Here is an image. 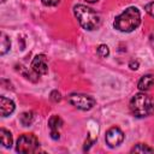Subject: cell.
<instances>
[{
  "instance_id": "5",
  "label": "cell",
  "mask_w": 154,
  "mask_h": 154,
  "mask_svg": "<svg viewBox=\"0 0 154 154\" xmlns=\"http://www.w3.org/2000/svg\"><path fill=\"white\" fill-rule=\"evenodd\" d=\"M69 102L78 109L89 111L95 105V99L87 94H71L69 96Z\"/></svg>"
},
{
  "instance_id": "21",
  "label": "cell",
  "mask_w": 154,
  "mask_h": 154,
  "mask_svg": "<svg viewBox=\"0 0 154 154\" xmlns=\"http://www.w3.org/2000/svg\"><path fill=\"white\" fill-rule=\"evenodd\" d=\"M5 1H6V0H1V2H5Z\"/></svg>"
},
{
  "instance_id": "14",
  "label": "cell",
  "mask_w": 154,
  "mask_h": 154,
  "mask_svg": "<svg viewBox=\"0 0 154 154\" xmlns=\"http://www.w3.org/2000/svg\"><path fill=\"white\" fill-rule=\"evenodd\" d=\"M153 152H154L153 148H150L149 146L143 144V143H138L131 149V153H153Z\"/></svg>"
},
{
  "instance_id": "10",
  "label": "cell",
  "mask_w": 154,
  "mask_h": 154,
  "mask_svg": "<svg viewBox=\"0 0 154 154\" xmlns=\"http://www.w3.org/2000/svg\"><path fill=\"white\" fill-rule=\"evenodd\" d=\"M154 84V77L152 75H144L141 77V79L137 83V88L141 91H147L152 88V85Z\"/></svg>"
},
{
  "instance_id": "17",
  "label": "cell",
  "mask_w": 154,
  "mask_h": 154,
  "mask_svg": "<svg viewBox=\"0 0 154 154\" xmlns=\"http://www.w3.org/2000/svg\"><path fill=\"white\" fill-rule=\"evenodd\" d=\"M41 2L47 7H54V6L59 5L60 0H41Z\"/></svg>"
},
{
  "instance_id": "13",
  "label": "cell",
  "mask_w": 154,
  "mask_h": 154,
  "mask_svg": "<svg viewBox=\"0 0 154 154\" xmlns=\"http://www.w3.org/2000/svg\"><path fill=\"white\" fill-rule=\"evenodd\" d=\"M34 120V113L31 111H28V112H23L20 116H19V122L22 123V125L24 126H29Z\"/></svg>"
},
{
  "instance_id": "4",
  "label": "cell",
  "mask_w": 154,
  "mask_h": 154,
  "mask_svg": "<svg viewBox=\"0 0 154 154\" xmlns=\"http://www.w3.org/2000/svg\"><path fill=\"white\" fill-rule=\"evenodd\" d=\"M40 149V142L37 137L32 134H24L19 136L16 144V150L18 153H36Z\"/></svg>"
},
{
  "instance_id": "18",
  "label": "cell",
  "mask_w": 154,
  "mask_h": 154,
  "mask_svg": "<svg viewBox=\"0 0 154 154\" xmlns=\"http://www.w3.org/2000/svg\"><path fill=\"white\" fill-rule=\"evenodd\" d=\"M144 10L148 14H150L152 17H154V1H150L148 2L146 6H144Z\"/></svg>"
},
{
  "instance_id": "22",
  "label": "cell",
  "mask_w": 154,
  "mask_h": 154,
  "mask_svg": "<svg viewBox=\"0 0 154 154\" xmlns=\"http://www.w3.org/2000/svg\"><path fill=\"white\" fill-rule=\"evenodd\" d=\"M153 47H154V41H153Z\"/></svg>"
},
{
  "instance_id": "20",
  "label": "cell",
  "mask_w": 154,
  "mask_h": 154,
  "mask_svg": "<svg viewBox=\"0 0 154 154\" xmlns=\"http://www.w3.org/2000/svg\"><path fill=\"white\" fill-rule=\"evenodd\" d=\"M87 2H90V4H94V2H96V1H99V0H85Z\"/></svg>"
},
{
  "instance_id": "12",
  "label": "cell",
  "mask_w": 154,
  "mask_h": 154,
  "mask_svg": "<svg viewBox=\"0 0 154 154\" xmlns=\"http://www.w3.org/2000/svg\"><path fill=\"white\" fill-rule=\"evenodd\" d=\"M11 48V41L8 38V36L4 32H1V49H0V54L5 55Z\"/></svg>"
},
{
  "instance_id": "9",
  "label": "cell",
  "mask_w": 154,
  "mask_h": 154,
  "mask_svg": "<svg viewBox=\"0 0 154 154\" xmlns=\"http://www.w3.org/2000/svg\"><path fill=\"white\" fill-rule=\"evenodd\" d=\"M16 106H14V102L6 97V96H0V113H1V117H7L10 116L11 113H13Z\"/></svg>"
},
{
  "instance_id": "19",
  "label": "cell",
  "mask_w": 154,
  "mask_h": 154,
  "mask_svg": "<svg viewBox=\"0 0 154 154\" xmlns=\"http://www.w3.org/2000/svg\"><path fill=\"white\" fill-rule=\"evenodd\" d=\"M129 66H130L131 70H137V69H138V61H136V60H131V61L129 63Z\"/></svg>"
},
{
  "instance_id": "16",
  "label": "cell",
  "mask_w": 154,
  "mask_h": 154,
  "mask_svg": "<svg viewBox=\"0 0 154 154\" xmlns=\"http://www.w3.org/2000/svg\"><path fill=\"white\" fill-rule=\"evenodd\" d=\"M51 100L53 101V102H59L60 100H61V94L58 91V90H53L52 93H51Z\"/></svg>"
},
{
  "instance_id": "3",
  "label": "cell",
  "mask_w": 154,
  "mask_h": 154,
  "mask_svg": "<svg viewBox=\"0 0 154 154\" xmlns=\"http://www.w3.org/2000/svg\"><path fill=\"white\" fill-rule=\"evenodd\" d=\"M129 108L136 118H144L154 112V101L149 95L144 93H137L131 97Z\"/></svg>"
},
{
  "instance_id": "6",
  "label": "cell",
  "mask_w": 154,
  "mask_h": 154,
  "mask_svg": "<svg viewBox=\"0 0 154 154\" xmlns=\"http://www.w3.org/2000/svg\"><path fill=\"white\" fill-rule=\"evenodd\" d=\"M105 141L106 144L111 148H116L120 146L124 141V132L118 128V126H112L106 131L105 135Z\"/></svg>"
},
{
  "instance_id": "15",
  "label": "cell",
  "mask_w": 154,
  "mask_h": 154,
  "mask_svg": "<svg viewBox=\"0 0 154 154\" xmlns=\"http://www.w3.org/2000/svg\"><path fill=\"white\" fill-rule=\"evenodd\" d=\"M97 54H99L101 58H106V57H108V54H109V49H108V47H107L106 45H100V46L97 47Z\"/></svg>"
},
{
  "instance_id": "8",
  "label": "cell",
  "mask_w": 154,
  "mask_h": 154,
  "mask_svg": "<svg viewBox=\"0 0 154 154\" xmlns=\"http://www.w3.org/2000/svg\"><path fill=\"white\" fill-rule=\"evenodd\" d=\"M64 122L59 116H52L48 119V128L51 129V137L53 140H59L60 134H59V129L63 126Z\"/></svg>"
},
{
  "instance_id": "1",
  "label": "cell",
  "mask_w": 154,
  "mask_h": 154,
  "mask_svg": "<svg viewBox=\"0 0 154 154\" xmlns=\"http://www.w3.org/2000/svg\"><path fill=\"white\" fill-rule=\"evenodd\" d=\"M141 24V13L137 7H128L116 17L113 26L122 32H131Z\"/></svg>"
},
{
  "instance_id": "2",
  "label": "cell",
  "mask_w": 154,
  "mask_h": 154,
  "mask_svg": "<svg viewBox=\"0 0 154 154\" xmlns=\"http://www.w3.org/2000/svg\"><path fill=\"white\" fill-rule=\"evenodd\" d=\"M73 14L77 18L79 25L85 30L91 31L101 25L100 14L85 5H76L73 7Z\"/></svg>"
},
{
  "instance_id": "7",
  "label": "cell",
  "mask_w": 154,
  "mask_h": 154,
  "mask_svg": "<svg viewBox=\"0 0 154 154\" xmlns=\"http://www.w3.org/2000/svg\"><path fill=\"white\" fill-rule=\"evenodd\" d=\"M31 69L37 76H43L48 72L47 59L43 54H37L31 61Z\"/></svg>"
},
{
  "instance_id": "11",
  "label": "cell",
  "mask_w": 154,
  "mask_h": 154,
  "mask_svg": "<svg viewBox=\"0 0 154 154\" xmlns=\"http://www.w3.org/2000/svg\"><path fill=\"white\" fill-rule=\"evenodd\" d=\"M0 140H1L2 147H5V148H11L12 147V135L5 128L0 129Z\"/></svg>"
}]
</instances>
